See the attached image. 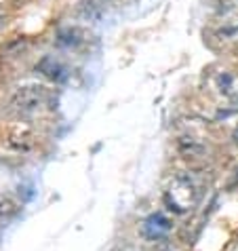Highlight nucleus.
<instances>
[{"instance_id":"f257e3e1","label":"nucleus","mask_w":238,"mask_h":251,"mask_svg":"<svg viewBox=\"0 0 238 251\" xmlns=\"http://www.w3.org/2000/svg\"><path fill=\"white\" fill-rule=\"evenodd\" d=\"M48 100V91L43 85H25L13 97V103L19 110H36Z\"/></svg>"},{"instance_id":"f03ea898","label":"nucleus","mask_w":238,"mask_h":251,"mask_svg":"<svg viewBox=\"0 0 238 251\" xmlns=\"http://www.w3.org/2000/svg\"><path fill=\"white\" fill-rule=\"evenodd\" d=\"M36 72H40L45 78H48L51 82H57V85H61V82H66L70 78L68 68L61 64V61L51 57V55H45V57L38 61V64H36Z\"/></svg>"},{"instance_id":"7ed1b4c3","label":"nucleus","mask_w":238,"mask_h":251,"mask_svg":"<svg viewBox=\"0 0 238 251\" xmlns=\"http://www.w3.org/2000/svg\"><path fill=\"white\" fill-rule=\"evenodd\" d=\"M171 228H173V222L163 213H152L150 218L143 222V232L148 234L150 239H160V236H165Z\"/></svg>"},{"instance_id":"20e7f679","label":"nucleus","mask_w":238,"mask_h":251,"mask_svg":"<svg viewBox=\"0 0 238 251\" xmlns=\"http://www.w3.org/2000/svg\"><path fill=\"white\" fill-rule=\"evenodd\" d=\"M217 89H219L221 95L234 97V95H238V78L230 72H221L217 76Z\"/></svg>"},{"instance_id":"39448f33","label":"nucleus","mask_w":238,"mask_h":251,"mask_svg":"<svg viewBox=\"0 0 238 251\" xmlns=\"http://www.w3.org/2000/svg\"><path fill=\"white\" fill-rule=\"evenodd\" d=\"M82 32L78 27H66V30H61L57 34V45L59 47H76L82 43Z\"/></svg>"},{"instance_id":"423d86ee","label":"nucleus","mask_w":238,"mask_h":251,"mask_svg":"<svg viewBox=\"0 0 238 251\" xmlns=\"http://www.w3.org/2000/svg\"><path fill=\"white\" fill-rule=\"evenodd\" d=\"M179 150L184 152V154H190V156H198L205 152V146L198 144V142H194V139L190 137H181L179 139Z\"/></svg>"},{"instance_id":"0eeeda50","label":"nucleus","mask_w":238,"mask_h":251,"mask_svg":"<svg viewBox=\"0 0 238 251\" xmlns=\"http://www.w3.org/2000/svg\"><path fill=\"white\" fill-rule=\"evenodd\" d=\"M236 142H238V131H236Z\"/></svg>"}]
</instances>
